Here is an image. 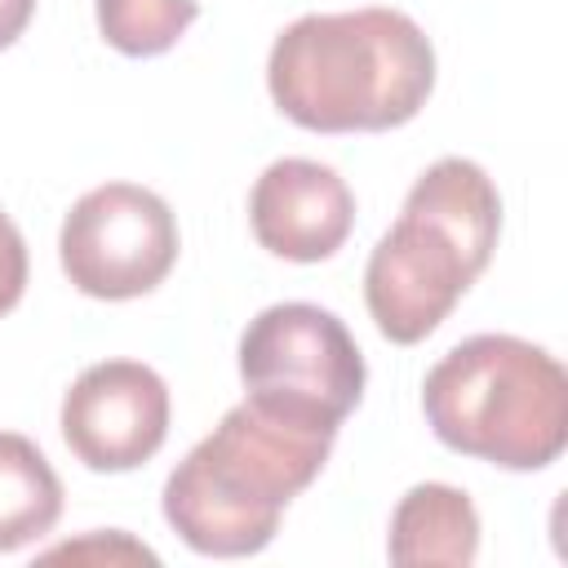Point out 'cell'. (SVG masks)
<instances>
[{
  "mask_svg": "<svg viewBox=\"0 0 568 568\" xmlns=\"http://www.w3.org/2000/svg\"><path fill=\"white\" fill-rule=\"evenodd\" d=\"M266 89L311 133H382L426 106L435 49L399 9L306 13L275 36Z\"/></svg>",
  "mask_w": 568,
  "mask_h": 568,
  "instance_id": "1",
  "label": "cell"
},
{
  "mask_svg": "<svg viewBox=\"0 0 568 568\" xmlns=\"http://www.w3.org/2000/svg\"><path fill=\"white\" fill-rule=\"evenodd\" d=\"M497 231L501 195L493 178L462 155L435 160L364 266V302L377 333L399 346L430 337L484 275Z\"/></svg>",
  "mask_w": 568,
  "mask_h": 568,
  "instance_id": "2",
  "label": "cell"
},
{
  "mask_svg": "<svg viewBox=\"0 0 568 568\" xmlns=\"http://www.w3.org/2000/svg\"><path fill=\"white\" fill-rule=\"evenodd\" d=\"M333 435L280 422L248 399L164 479V519L195 550L240 559L271 546L284 506L324 470Z\"/></svg>",
  "mask_w": 568,
  "mask_h": 568,
  "instance_id": "3",
  "label": "cell"
},
{
  "mask_svg": "<svg viewBox=\"0 0 568 568\" xmlns=\"http://www.w3.org/2000/svg\"><path fill=\"white\" fill-rule=\"evenodd\" d=\"M422 413L453 453L541 470L568 444V373L524 337L475 333L426 373Z\"/></svg>",
  "mask_w": 568,
  "mask_h": 568,
  "instance_id": "4",
  "label": "cell"
},
{
  "mask_svg": "<svg viewBox=\"0 0 568 568\" xmlns=\"http://www.w3.org/2000/svg\"><path fill=\"white\" fill-rule=\"evenodd\" d=\"M244 399L280 422L337 435L364 399V355L351 328L315 302H275L240 333Z\"/></svg>",
  "mask_w": 568,
  "mask_h": 568,
  "instance_id": "5",
  "label": "cell"
},
{
  "mask_svg": "<svg viewBox=\"0 0 568 568\" xmlns=\"http://www.w3.org/2000/svg\"><path fill=\"white\" fill-rule=\"evenodd\" d=\"M58 257L67 280L84 297L129 302L151 293L178 262L173 209L133 182H106L84 191L58 231Z\"/></svg>",
  "mask_w": 568,
  "mask_h": 568,
  "instance_id": "6",
  "label": "cell"
},
{
  "mask_svg": "<svg viewBox=\"0 0 568 568\" xmlns=\"http://www.w3.org/2000/svg\"><path fill=\"white\" fill-rule=\"evenodd\" d=\"M169 435V386L142 359L89 364L62 395V439L98 475L138 470Z\"/></svg>",
  "mask_w": 568,
  "mask_h": 568,
  "instance_id": "7",
  "label": "cell"
},
{
  "mask_svg": "<svg viewBox=\"0 0 568 568\" xmlns=\"http://www.w3.org/2000/svg\"><path fill=\"white\" fill-rule=\"evenodd\" d=\"M248 222L266 253L284 262H324L355 226V195L337 169L284 155L253 182Z\"/></svg>",
  "mask_w": 568,
  "mask_h": 568,
  "instance_id": "8",
  "label": "cell"
},
{
  "mask_svg": "<svg viewBox=\"0 0 568 568\" xmlns=\"http://www.w3.org/2000/svg\"><path fill=\"white\" fill-rule=\"evenodd\" d=\"M386 555L399 568H417V564L466 568V564H475L479 515H475L470 497L453 484H413L390 515Z\"/></svg>",
  "mask_w": 568,
  "mask_h": 568,
  "instance_id": "9",
  "label": "cell"
},
{
  "mask_svg": "<svg viewBox=\"0 0 568 568\" xmlns=\"http://www.w3.org/2000/svg\"><path fill=\"white\" fill-rule=\"evenodd\" d=\"M62 515V479L18 430H0V555L40 541Z\"/></svg>",
  "mask_w": 568,
  "mask_h": 568,
  "instance_id": "10",
  "label": "cell"
},
{
  "mask_svg": "<svg viewBox=\"0 0 568 568\" xmlns=\"http://www.w3.org/2000/svg\"><path fill=\"white\" fill-rule=\"evenodd\" d=\"M93 9L102 40L129 58H155L173 49L200 18L195 0H93Z\"/></svg>",
  "mask_w": 568,
  "mask_h": 568,
  "instance_id": "11",
  "label": "cell"
},
{
  "mask_svg": "<svg viewBox=\"0 0 568 568\" xmlns=\"http://www.w3.org/2000/svg\"><path fill=\"white\" fill-rule=\"evenodd\" d=\"M44 559H106V564H155V555L146 546H138L133 537L124 532H93L84 541H67V546H53L44 550Z\"/></svg>",
  "mask_w": 568,
  "mask_h": 568,
  "instance_id": "12",
  "label": "cell"
},
{
  "mask_svg": "<svg viewBox=\"0 0 568 568\" xmlns=\"http://www.w3.org/2000/svg\"><path fill=\"white\" fill-rule=\"evenodd\" d=\"M22 288H27V244L22 231L9 222V213L0 209V315L18 306Z\"/></svg>",
  "mask_w": 568,
  "mask_h": 568,
  "instance_id": "13",
  "label": "cell"
},
{
  "mask_svg": "<svg viewBox=\"0 0 568 568\" xmlns=\"http://www.w3.org/2000/svg\"><path fill=\"white\" fill-rule=\"evenodd\" d=\"M36 13V0H0V49H9Z\"/></svg>",
  "mask_w": 568,
  "mask_h": 568,
  "instance_id": "14",
  "label": "cell"
}]
</instances>
